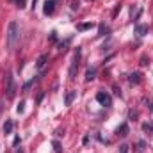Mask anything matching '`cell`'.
Wrapping results in <instances>:
<instances>
[{"mask_svg":"<svg viewBox=\"0 0 153 153\" xmlns=\"http://www.w3.org/2000/svg\"><path fill=\"white\" fill-rule=\"evenodd\" d=\"M20 38V30H18V25L16 22H9L7 25V34H5V43H7V50H14L16 43Z\"/></svg>","mask_w":153,"mask_h":153,"instance_id":"obj_1","label":"cell"},{"mask_svg":"<svg viewBox=\"0 0 153 153\" xmlns=\"http://www.w3.org/2000/svg\"><path fill=\"white\" fill-rule=\"evenodd\" d=\"M14 94H16L14 78H13L11 73H7V75H5V96H7L9 100H13V98H14Z\"/></svg>","mask_w":153,"mask_h":153,"instance_id":"obj_2","label":"cell"},{"mask_svg":"<svg viewBox=\"0 0 153 153\" xmlns=\"http://www.w3.org/2000/svg\"><path fill=\"white\" fill-rule=\"evenodd\" d=\"M78 61H80V48H76L75 55H73V61H71V66H70V80H73L76 75V70H78Z\"/></svg>","mask_w":153,"mask_h":153,"instance_id":"obj_3","label":"cell"},{"mask_svg":"<svg viewBox=\"0 0 153 153\" xmlns=\"http://www.w3.org/2000/svg\"><path fill=\"white\" fill-rule=\"evenodd\" d=\"M96 100H98V103H100V105H103V107H111V105H112V98H111V94H109V93L100 91V93L96 94Z\"/></svg>","mask_w":153,"mask_h":153,"instance_id":"obj_4","label":"cell"},{"mask_svg":"<svg viewBox=\"0 0 153 153\" xmlns=\"http://www.w3.org/2000/svg\"><path fill=\"white\" fill-rule=\"evenodd\" d=\"M53 5H55V0H46L45 7H43V13L45 14H52L53 13Z\"/></svg>","mask_w":153,"mask_h":153,"instance_id":"obj_5","label":"cell"},{"mask_svg":"<svg viewBox=\"0 0 153 153\" xmlns=\"http://www.w3.org/2000/svg\"><path fill=\"white\" fill-rule=\"evenodd\" d=\"M75 94H76V91H68V93H66V98H64V103H66V105H71Z\"/></svg>","mask_w":153,"mask_h":153,"instance_id":"obj_6","label":"cell"},{"mask_svg":"<svg viewBox=\"0 0 153 153\" xmlns=\"http://www.w3.org/2000/svg\"><path fill=\"white\" fill-rule=\"evenodd\" d=\"M13 128H14V123H13L11 119H7V121H5V125H4V134H11V132H13Z\"/></svg>","mask_w":153,"mask_h":153,"instance_id":"obj_7","label":"cell"},{"mask_svg":"<svg viewBox=\"0 0 153 153\" xmlns=\"http://www.w3.org/2000/svg\"><path fill=\"white\" fill-rule=\"evenodd\" d=\"M94 78H96V70H94V68H89L87 73H85V80L91 82V80H94Z\"/></svg>","mask_w":153,"mask_h":153,"instance_id":"obj_8","label":"cell"},{"mask_svg":"<svg viewBox=\"0 0 153 153\" xmlns=\"http://www.w3.org/2000/svg\"><path fill=\"white\" fill-rule=\"evenodd\" d=\"M135 32H137L139 36L148 34V25H137V27H135Z\"/></svg>","mask_w":153,"mask_h":153,"instance_id":"obj_9","label":"cell"},{"mask_svg":"<svg viewBox=\"0 0 153 153\" xmlns=\"http://www.w3.org/2000/svg\"><path fill=\"white\" fill-rule=\"evenodd\" d=\"M117 134L121 135V137H125V135H128V125L126 123H123L119 128H117Z\"/></svg>","mask_w":153,"mask_h":153,"instance_id":"obj_10","label":"cell"},{"mask_svg":"<svg viewBox=\"0 0 153 153\" xmlns=\"http://www.w3.org/2000/svg\"><path fill=\"white\" fill-rule=\"evenodd\" d=\"M46 61H48V55H39V59H38V62H36V66L41 70V68L46 64Z\"/></svg>","mask_w":153,"mask_h":153,"instance_id":"obj_11","label":"cell"},{"mask_svg":"<svg viewBox=\"0 0 153 153\" xmlns=\"http://www.w3.org/2000/svg\"><path fill=\"white\" fill-rule=\"evenodd\" d=\"M139 73H132V75H130V78H128V80H130V84H139V82H141V78H139Z\"/></svg>","mask_w":153,"mask_h":153,"instance_id":"obj_12","label":"cell"},{"mask_svg":"<svg viewBox=\"0 0 153 153\" xmlns=\"http://www.w3.org/2000/svg\"><path fill=\"white\" fill-rule=\"evenodd\" d=\"M107 32H109V29H107V27H103V25H100V36H105Z\"/></svg>","mask_w":153,"mask_h":153,"instance_id":"obj_13","label":"cell"},{"mask_svg":"<svg viewBox=\"0 0 153 153\" xmlns=\"http://www.w3.org/2000/svg\"><path fill=\"white\" fill-rule=\"evenodd\" d=\"M13 2H14L20 9H22V7H25V0H13Z\"/></svg>","mask_w":153,"mask_h":153,"instance_id":"obj_14","label":"cell"},{"mask_svg":"<svg viewBox=\"0 0 153 153\" xmlns=\"http://www.w3.org/2000/svg\"><path fill=\"white\" fill-rule=\"evenodd\" d=\"M143 130H144V132H150V130H153V126L150 123H144V125H143Z\"/></svg>","mask_w":153,"mask_h":153,"instance_id":"obj_15","label":"cell"},{"mask_svg":"<svg viewBox=\"0 0 153 153\" xmlns=\"http://www.w3.org/2000/svg\"><path fill=\"white\" fill-rule=\"evenodd\" d=\"M91 27H93V23H84V25H80L78 29H80V30H85V29H91Z\"/></svg>","mask_w":153,"mask_h":153,"instance_id":"obj_16","label":"cell"},{"mask_svg":"<svg viewBox=\"0 0 153 153\" xmlns=\"http://www.w3.org/2000/svg\"><path fill=\"white\" fill-rule=\"evenodd\" d=\"M144 150V141H139L137 143V152H143Z\"/></svg>","mask_w":153,"mask_h":153,"instance_id":"obj_17","label":"cell"},{"mask_svg":"<svg viewBox=\"0 0 153 153\" xmlns=\"http://www.w3.org/2000/svg\"><path fill=\"white\" fill-rule=\"evenodd\" d=\"M53 148H55V152L57 153H61V144H59L57 141H53Z\"/></svg>","mask_w":153,"mask_h":153,"instance_id":"obj_18","label":"cell"},{"mask_svg":"<svg viewBox=\"0 0 153 153\" xmlns=\"http://www.w3.org/2000/svg\"><path fill=\"white\" fill-rule=\"evenodd\" d=\"M126 152H128V146H126V144L119 146V153H126Z\"/></svg>","mask_w":153,"mask_h":153,"instance_id":"obj_19","label":"cell"},{"mask_svg":"<svg viewBox=\"0 0 153 153\" xmlns=\"http://www.w3.org/2000/svg\"><path fill=\"white\" fill-rule=\"evenodd\" d=\"M16 111H18V112H22V111H23V103H20V105L16 107Z\"/></svg>","mask_w":153,"mask_h":153,"instance_id":"obj_20","label":"cell"},{"mask_svg":"<svg viewBox=\"0 0 153 153\" xmlns=\"http://www.w3.org/2000/svg\"><path fill=\"white\" fill-rule=\"evenodd\" d=\"M36 2H38V0H32V4H34V5H36Z\"/></svg>","mask_w":153,"mask_h":153,"instance_id":"obj_21","label":"cell"}]
</instances>
